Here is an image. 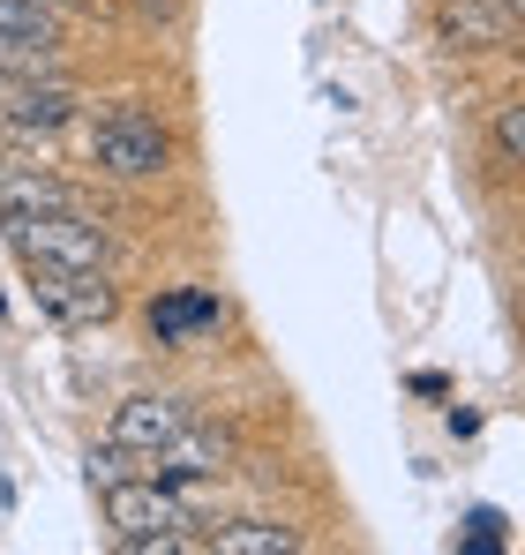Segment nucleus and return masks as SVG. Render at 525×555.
Wrapping results in <instances>:
<instances>
[{"mask_svg":"<svg viewBox=\"0 0 525 555\" xmlns=\"http://www.w3.org/2000/svg\"><path fill=\"white\" fill-rule=\"evenodd\" d=\"M105 495V526H113V541L120 548H188L195 533V511H188V495L180 488H166V480H151V473H128V480H113V488H98Z\"/></svg>","mask_w":525,"mask_h":555,"instance_id":"1","label":"nucleus"},{"mask_svg":"<svg viewBox=\"0 0 525 555\" xmlns=\"http://www.w3.org/2000/svg\"><path fill=\"white\" fill-rule=\"evenodd\" d=\"M84 151H90V166H98L105 181H158V173L174 166V135H166L143 105H105V113L90 120Z\"/></svg>","mask_w":525,"mask_h":555,"instance_id":"2","label":"nucleus"},{"mask_svg":"<svg viewBox=\"0 0 525 555\" xmlns=\"http://www.w3.org/2000/svg\"><path fill=\"white\" fill-rule=\"evenodd\" d=\"M8 248L23 263H53V271H105L113 233L90 210H38V218H0Z\"/></svg>","mask_w":525,"mask_h":555,"instance_id":"3","label":"nucleus"},{"mask_svg":"<svg viewBox=\"0 0 525 555\" xmlns=\"http://www.w3.org/2000/svg\"><path fill=\"white\" fill-rule=\"evenodd\" d=\"M84 120V91L68 76H0V128L23 143H46Z\"/></svg>","mask_w":525,"mask_h":555,"instance_id":"4","label":"nucleus"},{"mask_svg":"<svg viewBox=\"0 0 525 555\" xmlns=\"http://www.w3.org/2000/svg\"><path fill=\"white\" fill-rule=\"evenodd\" d=\"M0 76H68V46H61L53 8L0 0Z\"/></svg>","mask_w":525,"mask_h":555,"instance_id":"5","label":"nucleus"},{"mask_svg":"<svg viewBox=\"0 0 525 555\" xmlns=\"http://www.w3.org/2000/svg\"><path fill=\"white\" fill-rule=\"evenodd\" d=\"M436 46L443 53H511L525 30V0H436Z\"/></svg>","mask_w":525,"mask_h":555,"instance_id":"6","label":"nucleus"},{"mask_svg":"<svg viewBox=\"0 0 525 555\" xmlns=\"http://www.w3.org/2000/svg\"><path fill=\"white\" fill-rule=\"evenodd\" d=\"M30 300L61 323V331H98L113 323L120 293L105 285V271H53V263H30Z\"/></svg>","mask_w":525,"mask_h":555,"instance_id":"7","label":"nucleus"},{"mask_svg":"<svg viewBox=\"0 0 525 555\" xmlns=\"http://www.w3.org/2000/svg\"><path fill=\"white\" fill-rule=\"evenodd\" d=\"M188 428H195V405H188V398L143 390V398H120V405H113L105 443H120L128 459H151V451H166L174 436H188Z\"/></svg>","mask_w":525,"mask_h":555,"instance_id":"8","label":"nucleus"},{"mask_svg":"<svg viewBox=\"0 0 525 555\" xmlns=\"http://www.w3.org/2000/svg\"><path fill=\"white\" fill-rule=\"evenodd\" d=\"M226 459H233V451H226V436H210V428L195 421L188 436H174L166 451H151L136 473H151V480H166V488H195V480H218Z\"/></svg>","mask_w":525,"mask_h":555,"instance_id":"9","label":"nucleus"},{"mask_svg":"<svg viewBox=\"0 0 525 555\" xmlns=\"http://www.w3.org/2000/svg\"><path fill=\"white\" fill-rule=\"evenodd\" d=\"M38 210H84V195L30 158H0V218H38Z\"/></svg>","mask_w":525,"mask_h":555,"instance_id":"10","label":"nucleus"},{"mask_svg":"<svg viewBox=\"0 0 525 555\" xmlns=\"http://www.w3.org/2000/svg\"><path fill=\"white\" fill-rule=\"evenodd\" d=\"M218 323H226V300H218V293L180 285V293H158V300H151V338H158V346H188V338H203V331H218Z\"/></svg>","mask_w":525,"mask_h":555,"instance_id":"11","label":"nucleus"},{"mask_svg":"<svg viewBox=\"0 0 525 555\" xmlns=\"http://www.w3.org/2000/svg\"><path fill=\"white\" fill-rule=\"evenodd\" d=\"M218 555H293L300 548V526H278V518H233L210 533Z\"/></svg>","mask_w":525,"mask_h":555,"instance_id":"12","label":"nucleus"},{"mask_svg":"<svg viewBox=\"0 0 525 555\" xmlns=\"http://www.w3.org/2000/svg\"><path fill=\"white\" fill-rule=\"evenodd\" d=\"M488 158L503 173H525V98H511L496 120H488Z\"/></svg>","mask_w":525,"mask_h":555,"instance_id":"13","label":"nucleus"},{"mask_svg":"<svg viewBox=\"0 0 525 555\" xmlns=\"http://www.w3.org/2000/svg\"><path fill=\"white\" fill-rule=\"evenodd\" d=\"M503 548V511H473L465 518V555H496Z\"/></svg>","mask_w":525,"mask_h":555,"instance_id":"14","label":"nucleus"},{"mask_svg":"<svg viewBox=\"0 0 525 555\" xmlns=\"http://www.w3.org/2000/svg\"><path fill=\"white\" fill-rule=\"evenodd\" d=\"M113 480H128V451H120V443L90 451V488H113Z\"/></svg>","mask_w":525,"mask_h":555,"instance_id":"15","label":"nucleus"},{"mask_svg":"<svg viewBox=\"0 0 525 555\" xmlns=\"http://www.w3.org/2000/svg\"><path fill=\"white\" fill-rule=\"evenodd\" d=\"M38 8H53V15H61V8H76V0H38Z\"/></svg>","mask_w":525,"mask_h":555,"instance_id":"16","label":"nucleus"}]
</instances>
